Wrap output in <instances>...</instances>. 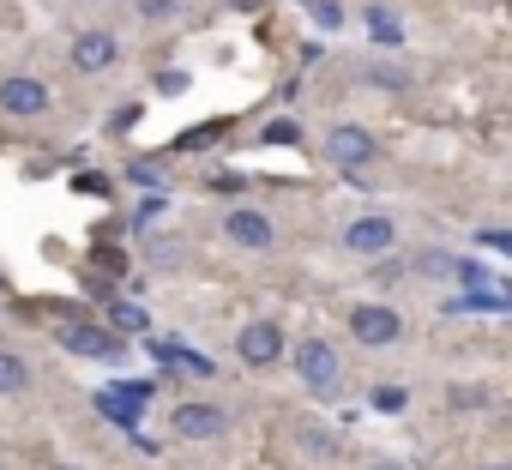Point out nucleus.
I'll use <instances>...</instances> for the list:
<instances>
[{
	"mask_svg": "<svg viewBox=\"0 0 512 470\" xmlns=\"http://www.w3.org/2000/svg\"><path fill=\"white\" fill-rule=\"evenodd\" d=\"M296 374H302L308 392H320V398H338V386H344V362H338V350H332L326 338H302V344H296Z\"/></svg>",
	"mask_w": 512,
	"mask_h": 470,
	"instance_id": "f257e3e1",
	"label": "nucleus"
},
{
	"mask_svg": "<svg viewBox=\"0 0 512 470\" xmlns=\"http://www.w3.org/2000/svg\"><path fill=\"white\" fill-rule=\"evenodd\" d=\"M350 332H356V344L386 350V344H398L404 320H398V308H386V302H356V308H350Z\"/></svg>",
	"mask_w": 512,
	"mask_h": 470,
	"instance_id": "f03ea898",
	"label": "nucleus"
},
{
	"mask_svg": "<svg viewBox=\"0 0 512 470\" xmlns=\"http://www.w3.org/2000/svg\"><path fill=\"white\" fill-rule=\"evenodd\" d=\"M326 157H332L338 169H368V163L380 157V139H374L368 127H332V133H326Z\"/></svg>",
	"mask_w": 512,
	"mask_h": 470,
	"instance_id": "7ed1b4c3",
	"label": "nucleus"
},
{
	"mask_svg": "<svg viewBox=\"0 0 512 470\" xmlns=\"http://www.w3.org/2000/svg\"><path fill=\"white\" fill-rule=\"evenodd\" d=\"M235 350H241V362H253V368H272V362L284 356V326H278V320H253V326H241Z\"/></svg>",
	"mask_w": 512,
	"mask_h": 470,
	"instance_id": "20e7f679",
	"label": "nucleus"
},
{
	"mask_svg": "<svg viewBox=\"0 0 512 470\" xmlns=\"http://www.w3.org/2000/svg\"><path fill=\"white\" fill-rule=\"evenodd\" d=\"M223 235H229L235 248L260 254V248H272V217H266V211H253V205H235V211L223 217Z\"/></svg>",
	"mask_w": 512,
	"mask_h": 470,
	"instance_id": "39448f33",
	"label": "nucleus"
},
{
	"mask_svg": "<svg viewBox=\"0 0 512 470\" xmlns=\"http://www.w3.org/2000/svg\"><path fill=\"white\" fill-rule=\"evenodd\" d=\"M49 109V85L43 79H0V115H13V121H31Z\"/></svg>",
	"mask_w": 512,
	"mask_h": 470,
	"instance_id": "423d86ee",
	"label": "nucleus"
},
{
	"mask_svg": "<svg viewBox=\"0 0 512 470\" xmlns=\"http://www.w3.org/2000/svg\"><path fill=\"white\" fill-rule=\"evenodd\" d=\"M392 242H398L392 217H356V223L344 229V254H386Z\"/></svg>",
	"mask_w": 512,
	"mask_h": 470,
	"instance_id": "0eeeda50",
	"label": "nucleus"
},
{
	"mask_svg": "<svg viewBox=\"0 0 512 470\" xmlns=\"http://www.w3.org/2000/svg\"><path fill=\"white\" fill-rule=\"evenodd\" d=\"M223 428H229V416H223L217 404H181V410H175V434H181V440H217Z\"/></svg>",
	"mask_w": 512,
	"mask_h": 470,
	"instance_id": "6e6552de",
	"label": "nucleus"
},
{
	"mask_svg": "<svg viewBox=\"0 0 512 470\" xmlns=\"http://www.w3.org/2000/svg\"><path fill=\"white\" fill-rule=\"evenodd\" d=\"M115 55H121V43H115L109 31H85V37L73 43V67H79V73H109Z\"/></svg>",
	"mask_w": 512,
	"mask_h": 470,
	"instance_id": "1a4fd4ad",
	"label": "nucleus"
},
{
	"mask_svg": "<svg viewBox=\"0 0 512 470\" xmlns=\"http://www.w3.org/2000/svg\"><path fill=\"white\" fill-rule=\"evenodd\" d=\"M55 338H61V350H73V356H121L115 332H103V326H61Z\"/></svg>",
	"mask_w": 512,
	"mask_h": 470,
	"instance_id": "9d476101",
	"label": "nucleus"
},
{
	"mask_svg": "<svg viewBox=\"0 0 512 470\" xmlns=\"http://www.w3.org/2000/svg\"><path fill=\"white\" fill-rule=\"evenodd\" d=\"M145 398H151V386H109V392H97V410L133 428V422H139V410H145Z\"/></svg>",
	"mask_w": 512,
	"mask_h": 470,
	"instance_id": "9b49d317",
	"label": "nucleus"
},
{
	"mask_svg": "<svg viewBox=\"0 0 512 470\" xmlns=\"http://www.w3.org/2000/svg\"><path fill=\"white\" fill-rule=\"evenodd\" d=\"M290 440H296L302 452H314V458H332V452H338V434L320 428V422H290Z\"/></svg>",
	"mask_w": 512,
	"mask_h": 470,
	"instance_id": "f8f14e48",
	"label": "nucleus"
},
{
	"mask_svg": "<svg viewBox=\"0 0 512 470\" xmlns=\"http://www.w3.org/2000/svg\"><path fill=\"white\" fill-rule=\"evenodd\" d=\"M31 386V368H25V356L19 350H0V398H19Z\"/></svg>",
	"mask_w": 512,
	"mask_h": 470,
	"instance_id": "ddd939ff",
	"label": "nucleus"
},
{
	"mask_svg": "<svg viewBox=\"0 0 512 470\" xmlns=\"http://www.w3.org/2000/svg\"><path fill=\"white\" fill-rule=\"evenodd\" d=\"M404 404H410V392H404V386H374V410H380V416H398Z\"/></svg>",
	"mask_w": 512,
	"mask_h": 470,
	"instance_id": "4468645a",
	"label": "nucleus"
},
{
	"mask_svg": "<svg viewBox=\"0 0 512 470\" xmlns=\"http://www.w3.org/2000/svg\"><path fill=\"white\" fill-rule=\"evenodd\" d=\"M139 19L145 25H169L175 19V0H139Z\"/></svg>",
	"mask_w": 512,
	"mask_h": 470,
	"instance_id": "2eb2a0df",
	"label": "nucleus"
},
{
	"mask_svg": "<svg viewBox=\"0 0 512 470\" xmlns=\"http://www.w3.org/2000/svg\"><path fill=\"white\" fill-rule=\"evenodd\" d=\"M109 320H115L121 332H139V326H145V314H139V308H127V302H115V308H109Z\"/></svg>",
	"mask_w": 512,
	"mask_h": 470,
	"instance_id": "dca6fc26",
	"label": "nucleus"
},
{
	"mask_svg": "<svg viewBox=\"0 0 512 470\" xmlns=\"http://www.w3.org/2000/svg\"><path fill=\"white\" fill-rule=\"evenodd\" d=\"M266 139H272V145H296V139H302V127H296V121H272V127H266Z\"/></svg>",
	"mask_w": 512,
	"mask_h": 470,
	"instance_id": "f3484780",
	"label": "nucleus"
},
{
	"mask_svg": "<svg viewBox=\"0 0 512 470\" xmlns=\"http://www.w3.org/2000/svg\"><path fill=\"white\" fill-rule=\"evenodd\" d=\"M127 175H133V181H139V187H145V181H151V187H157V181H163V175H157V163H133V169H127Z\"/></svg>",
	"mask_w": 512,
	"mask_h": 470,
	"instance_id": "a211bd4d",
	"label": "nucleus"
},
{
	"mask_svg": "<svg viewBox=\"0 0 512 470\" xmlns=\"http://www.w3.org/2000/svg\"><path fill=\"white\" fill-rule=\"evenodd\" d=\"M368 470H398V464H368Z\"/></svg>",
	"mask_w": 512,
	"mask_h": 470,
	"instance_id": "6ab92c4d",
	"label": "nucleus"
},
{
	"mask_svg": "<svg viewBox=\"0 0 512 470\" xmlns=\"http://www.w3.org/2000/svg\"><path fill=\"white\" fill-rule=\"evenodd\" d=\"M488 470H512V464H488Z\"/></svg>",
	"mask_w": 512,
	"mask_h": 470,
	"instance_id": "aec40b11",
	"label": "nucleus"
}]
</instances>
